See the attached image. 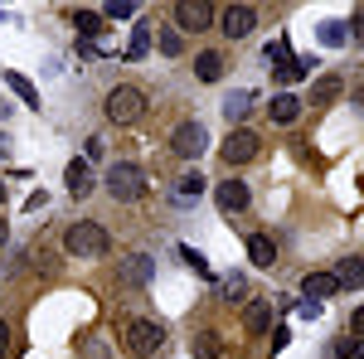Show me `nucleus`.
<instances>
[{"mask_svg":"<svg viewBox=\"0 0 364 359\" xmlns=\"http://www.w3.org/2000/svg\"><path fill=\"white\" fill-rule=\"evenodd\" d=\"M107 228L102 223H92V219H78L68 233H63V248L73 252V257H107Z\"/></svg>","mask_w":364,"mask_h":359,"instance_id":"1","label":"nucleus"},{"mask_svg":"<svg viewBox=\"0 0 364 359\" xmlns=\"http://www.w3.org/2000/svg\"><path fill=\"white\" fill-rule=\"evenodd\" d=\"M102 185H107V194H112V199H122V204H136L141 194H146V175H141L132 161H117V166L107 170V180H102Z\"/></svg>","mask_w":364,"mask_h":359,"instance_id":"2","label":"nucleus"},{"mask_svg":"<svg viewBox=\"0 0 364 359\" xmlns=\"http://www.w3.org/2000/svg\"><path fill=\"white\" fill-rule=\"evenodd\" d=\"M166 345V331H161V321H132L127 326V350L136 359H146V355H156Z\"/></svg>","mask_w":364,"mask_h":359,"instance_id":"3","label":"nucleus"},{"mask_svg":"<svg viewBox=\"0 0 364 359\" xmlns=\"http://www.w3.org/2000/svg\"><path fill=\"white\" fill-rule=\"evenodd\" d=\"M141 112H146L141 87H112V92H107V117H112V122H136Z\"/></svg>","mask_w":364,"mask_h":359,"instance_id":"4","label":"nucleus"},{"mask_svg":"<svg viewBox=\"0 0 364 359\" xmlns=\"http://www.w3.org/2000/svg\"><path fill=\"white\" fill-rule=\"evenodd\" d=\"M204 146H209V132H204L199 122H185V127H175V136H170V151H175V156H185V161L204 156Z\"/></svg>","mask_w":364,"mask_h":359,"instance_id":"5","label":"nucleus"},{"mask_svg":"<svg viewBox=\"0 0 364 359\" xmlns=\"http://www.w3.org/2000/svg\"><path fill=\"white\" fill-rule=\"evenodd\" d=\"M175 25L190 29V34L209 29L214 25V5H209V0H180V5H175Z\"/></svg>","mask_w":364,"mask_h":359,"instance_id":"6","label":"nucleus"},{"mask_svg":"<svg viewBox=\"0 0 364 359\" xmlns=\"http://www.w3.org/2000/svg\"><path fill=\"white\" fill-rule=\"evenodd\" d=\"M257 146H262V141H257V132L233 127V136L224 141V161H228V166H248L252 156H257Z\"/></svg>","mask_w":364,"mask_h":359,"instance_id":"7","label":"nucleus"},{"mask_svg":"<svg viewBox=\"0 0 364 359\" xmlns=\"http://www.w3.org/2000/svg\"><path fill=\"white\" fill-rule=\"evenodd\" d=\"M252 25H257V10L252 5H228V10H219V29H224L228 39H248Z\"/></svg>","mask_w":364,"mask_h":359,"instance_id":"8","label":"nucleus"},{"mask_svg":"<svg viewBox=\"0 0 364 359\" xmlns=\"http://www.w3.org/2000/svg\"><path fill=\"white\" fill-rule=\"evenodd\" d=\"M156 277V257H146V252H132L127 262H122V282L127 286H146Z\"/></svg>","mask_w":364,"mask_h":359,"instance_id":"9","label":"nucleus"},{"mask_svg":"<svg viewBox=\"0 0 364 359\" xmlns=\"http://www.w3.org/2000/svg\"><path fill=\"white\" fill-rule=\"evenodd\" d=\"M63 180H68V194H73V199H87V194H92V185H97L87 161H68V175H63Z\"/></svg>","mask_w":364,"mask_h":359,"instance_id":"10","label":"nucleus"},{"mask_svg":"<svg viewBox=\"0 0 364 359\" xmlns=\"http://www.w3.org/2000/svg\"><path fill=\"white\" fill-rule=\"evenodd\" d=\"M214 199H219L224 214H238V209H248V185H243V180H224Z\"/></svg>","mask_w":364,"mask_h":359,"instance_id":"11","label":"nucleus"},{"mask_svg":"<svg viewBox=\"0 0 364 359\" xmlns=\"http://www.w3.org/2000/svg\"><path fill=\"white\" fill-rule=\"evenodd\" d=\"M336 291H340L336 272H306V282H301V296H311V301H326Z\"/></svg>","mask_w":364,"mask_h":359,"instance_id":"12","label":"nucleus"},{"mask_svg":"<svg viewBox=\"0 0 364 359\" xmlns=\"http://www.w3.org/2000/svg\"><path fill=\"white\" fill-rule=\"evenodd\" d=\"M267 112H272L277 127H291V122L301 117V97H296V92H277V97L267 102Z\"/></svg>","mask_w":364,"mask_h":359,"instance_id":"13","label":"nucleus"},{"mask_svg":"<svg viewBox=\"0 0 364 359\" xmlns=\"http://www.w3.org/2000/svg\"><path fill=\"white\" fill-rule=\"evenodd\" d=\"M340 92H345V78H336V73H326V78H316V83H311V97H306V102H316V107H326V102H336Z\"/></svg>","mask_w":364,"mask_h":359,"instance_id":"14","label":"nucleus"},{"mask_svg":"<svg viewBox=\"0 0 364 359\" xmlns=\"http://www.w3.org/2000/svg\"><path fill=\"white\" fill-rule=\"evenodd\" d=\"M248 257H252V267H272V262H277V243H272L267 233H252L248 238Z\"/></svg>","mask_w":364,"mask_h":359,"instance_id":"15","label":"nucleus"},{"mask_svg":"<svg viewBox=\"0 0 364 359\" xmlns=\"http://www.w3.org/2000/svg\"><path fill=\"white\" fill-rule=\"evenodd\" d=\"M267 326H272V306H267V301H248V311H243V331L262 335Z\"/></svg>","mask_w":364,"mask_h":359,"instance_id":"16","label":"nucleus"},{"mask_svg":"<svg viewBox=\"0 0 364 359\" xmlns=\"http://www.w3.org/2000/svg\"><path fill=\"white\" fill-rule=\"evenodd\" d=\"M336 282L340 286H364V257H340Z\"/></svg>","mask_w":364,"mask_h":359,"instance_id":"17","label":"nucleus"},{"mask_svg":"<svg viewBox=\"0 0 364 359\" xmlns=\"http://www.w3.org/2000/svg\"><path fill=\"white\" fill-rule=\"evenodd\" d=\"M5 87H10V92H15L20 102H29V107H39V87L29 83L25 73H5Z\"/></svg>","mask_w":364,"mask_h":359,"instance_id":"18","label":"nucleus"},{"mask_svg":"<svg viewBox=\"0 0 364 359\" xmlns=\"http://www.w3.org/2000/svg\"><path fill=\"white\" fill-rule=\"evenodd\" d=\"M195 73L204 78V83H219V78H224V58L214 54V49H209V54H199L195 58Z\"/></svg>","mask_w":364,"mask_h":359,"instance_id":"19","label":"nucleus"},{"mask_svg":"<svg viewBox=\"0 0 364 359\" xmlns=\"http://www.w3.org/2000/svg\"><path fill=\"white\" fill-rule=\"evenodd\" d=\"M248 107H252V92H228V97H224L228 127H233V122H243V117H248Z\"/></svg>","mask_w":364,"mask_h":359,"instance_id":"20","label":"nucleus"},{"mask_svg":"<svg viewBox=\"0 0 364 359\" xmlns=\"http://www.w3.org/2000/svg\"><path fill=\"white\" fill-rule=\"evenodd\" d=\"M199 194H204V175H199V170H185V175H180V185H175V199H185V204H190V199H199Z\"/></svg>","mask_w":364,"mask_h":359,"instance_id":"21","label":"nucleus"},{"mask_svg":"<svg viewBox=\"0 0 364 359\" xmlns=\"http://www.w3.org/2000/svg\"><path fill=\"white\" fill-rule=\"evenodd\" d=\"M306 73H311V63H306V58H287L282 68H272V78H277V83H301Z\"/></svg>","mask_w":364,"mask_h":359,"instance_id":"22","label":"nucleus"},{"mask_svg":"<svg viewBox=\"0 0 364 359\" xmlns=\"http://www.w3.org/2000/svg\"><path fill=\"white\" fill-rule=\"evenodd\" d=\"M146 54H151V25H136L127 39V58H146Z\"/></svg>","mask_w":364,"mask_h":359,"instance_id":"23","label":"nucleus"},{"mask_svg":"<svg viewBox=\"0 0 364 359\" xmlns=\"http://www.w3.org/2000/svg\"><path fill=\"white\" fill-rule=\"evenodd\" d=\"M73 25H78V34L92 44V39L102 34V15H97V10H78V20H73Z\"/></svg>","mask_w":364,"mask_h":359,"instance_id":"24","label":"nucleus"},{"mask_svg":"<svg viewBox=\"0 0 364 359\" xmlns=\"http://www.w3.org/2000/svg\"><path fill=\"white\" fill-rule=\"evenodd\" d=\"M195 355H199V359H224V345H219V335H214V331L195 335Z\"/></svg>","mask_w":364,"mask_h":359,"instance_id":"25","label":"nucleus"},{"mask_svg":"<svg viewBox=\"0 0 364 359\" xmlns=\"http://www.w3.org/2000/svg\"><path fill=\"white\" fill-rule=\"evenodd\" d=\"M336 355L340 359H364V340H360V335H340V340H336Z\"/></svg>","mask_w":364,"mask_h":359,"instance_id":"26","label":"nucleus"},{"mask_svg":"<svg viewBox=\"0 0 364 359\" xmlns=\"http://www.w3.org/2000/svg\"><path fill=\"white\" fill-rule=\"evenodd\" d=\"M345 39H350V34H345V25H340V20H326V25H321V44H331V49H340Z\"/></svg>","mask_w":364,"mask_h":359,"instance_id":"27","label":"nucleus"},{"mask_svg":"<svg viewBox=\"0 0 364 359\" xmlns=\"http://www.w3.org/2000/svg\"><path fill=\"white\" fill-rule=\"evenodd\" d=\"M161 54H170V58L185 54V39H180V29H161Z\"/></svg>","mask_w":364,"mask_h":359,"instance_id":"28","label":"nucleus"},{"mask_svg":"<svg viewBox=\"0 0 364 359\" xmlns=\"http://www.w3.org/2000/svg\"><path fill=\"white\" fill-rule=\"evenodd\" d=\"M243 291H248V277H243V272H228L224 277V296H228V301H243Z\"/></svg>","mask_w":364,"mask_h":359,"instance_id":"29","label":"nucleus"},{"mask_svg":"<svg viewBox=\"0 0 364 359\" xmlns=\"http://www.w3.org/2000/svg\"><path fill=\"white\" fill-rule=\"evenodd\" d=\"M180 262H185V267H195L199 277H209V262H204V252H195V248H180Z\"/></svg>","mask_w":364,"mask_h":359,"instance_id":"30","label":"nucleus"},{"mask_svg":"<svg viewBox=\"0 0 364 359\" xmlns=\"http://www.w3.org/2000/svg\"><path fill=\"white\" fill-rule=\"evenodd\" d=\"M132 15H136L132 0H112V5H107V20H132Z\"/></svg>","mask_w":364,"mask_h":359,"instance_id":"31","label":"nucleus"},{"mask_svg":"<svg viewBox=\"0 0 364 359\" xmlns=\"http://www.w3.org/2000/svg\"><path fill=\"white\" fill-rule=\"evenodd\" d=\"M83 355H87V359H107V345H102V340H87Z\"/></svg>","mask_w":364,"mask_h":359,"instance_id":"32","label":"nucleus"},{"mask_svg":"<svg viewBox=\"0 0 364 359\" xmlns=\"http://www.w3.org/2000/svg\"><path fill=\"white\" fill-rule=\"evenodd\" d=\"M97 156H102V136H87V156L83 161H97Z\"/></svg>","mask_w":364,"mask_h":359,"instance_id":"33","label":"nucleus"},{"mask_svg":"<svg viewBox=\"0 0 364 359\" xmlns=\"http://www.w3.org/2000/svg\"><path fill=\"white\" fill-rule=\"evenodd\" d=\"M350 335H360V340H364V306L355 311V321H350Z\"/></svg>","mask_w":364,"mask_h":359,"instance_id":"34","label":"nucleus"},{"mask_svg":"<svg viewBox=\"0 0 364 359\" xmlns=\"http://www.w3.org/2000/svg\"><path fill=\"white\" fill-rule=\"evenodd\" d=\"M10 355V326H5V321H0V359Z\"/></svg>","mask_w":364,"mask_h":359,"instance_id":"35","label":"nucleus"},{"mask_svg":"<svg viewBox=\"0 0 364 359\" xmlns=\"http://www.w3.org/2000/svg\"><path fill=\"white\" fill-rule=\"evenodd\" d=\"M355 34H360V39H364V5H360V10H355Z\"/></svg>","mask_w":364,"mask_h":359,"instance_id":"36","label":"nucleus"},{"mask_svg":"<svg viewBox=\"0 0 364 359\" xmlns=\"http://www.w3.org/2000/svg\"><path fill=\"white\" fill-rule=\"evenodd\" d=\"M5 238H10V228H5V219H0V248H5Z\"/></svg>","mask_w":364,"mask_h":359,"instance_id":"37","label":"nucleus"},{"mask_svg":"<svg viewBox=\"0 0 364 359\" xmlns=\"http://www.w3.org/2000/svg\"><path fill=\"white\" fill-rule=\"evenodd\" d=\"M355 102H360V107H364V87H360V92H355Z\"/></svg>","mask_w":364,"mask_h":359,"instance_id":"38","label":"nucleus"},{"mask_svg":"<svg viewBox=\"0 0 364 359\" xmlns=\"http://www.w3.org/2000/svg\"><path fill=\"white\" fill-rule=\"evenodd\" d=\"M0 204H5V180H0Z\"/></svg>","mask_w":364,"mask_h":359,"instance_id":"39","label":"nucleus"},{"mask_svg":"<svg viewBox=\"0 0 364 359\" xmlns=\"http://www.w3.org/2000/svg\"><path fill=\"white\" fill-rule=\"evenodd\" d=\"M0 156H5V136H0Z\"/></svg>","mask_w":364,"mask_h":359,"instance_id":"40","label":"nucleus"}]
</instances>
